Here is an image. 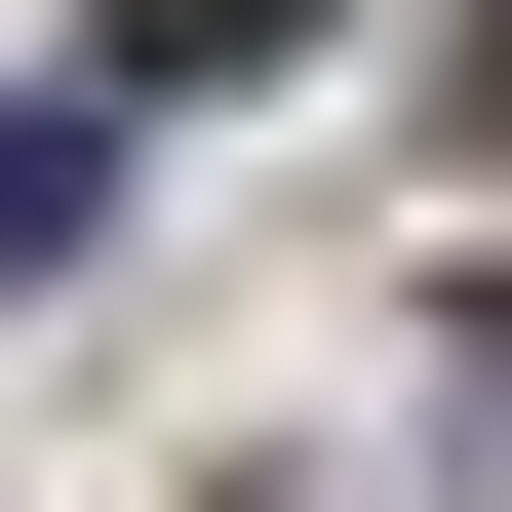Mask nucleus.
<instances>
[{
	"label": "nucleus",
	"mask_w": 512,
	"mask_h": 512,
	"mask_svg": "<svg viewBox=\"0 0 512 512\" xmlns=\"http://www.w3.org/2000/svg\"><path fill=\"white\" fill-rule=\"evenodd\" d=\"M119 237V119H0V276H79Z\"/></svg>",
	"instance_id": "1"
},
{
	"label": "nucleus",
	"mask_w": 512,
	"mask_h": 512,
	"mask_svg": "<svg viewBox=\"0 0 512 512\" xmlns=\"http://www.w3.org/2000/svg\"><path fill=\"white\" fill-rule=\"evenodd\" d=\"M434 119H473V158H512V0H473V79H434Z\"/></svg>",
	"instance_id": "3"
},
{
	"label": "nucleus",
	"mask_w": 512,
	"mask_h": 512,
	"mask_svg": "<svg viewBox=\"0 0 512 512\" xmlns=\"http://www.w3.org/2000/svg\"><path fill=\"white\" fill-rule=\"evenodd\" d=\"M276 40H316V0H119V79H276Z\"/></svg>",
	"instance_id": "2"
}]
</instances>
